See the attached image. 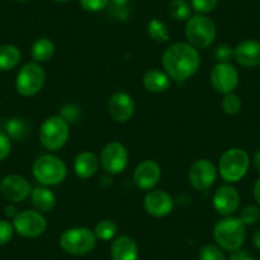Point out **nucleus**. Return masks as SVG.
<instances>
[{"mask_svg": "<svg viewBox=\"0 0 260 260\" xmlns=\"http://www.w3.org/2000/svg\"><path fill=\"white\" fill-rule=\"evenodd\" d=\"M162 65L174 81L184 82L197 74L201 68V55L187 42H175L162 54Z\"/></svg>", "mask_w": 260, "mask_h": 260, "instance_id": "f257e3e1", "label": "nucleus"}, {"mask_svg": "<svg viewBox=\"0 0 260 260\" xmlns=\"http://www.w3.org/2000/svg\"><path fill=\"white\" fill-rule=\"evenodd\" d=\"M213 237L222 250L235 251L241 249L244 245L246 239V226L239 217H224L214 224Z\"/></svg>", "mask_w": 260, "mask_h": 260, "instance_id": "f03ea898", "label": "nucleus"}, {"mask_svg": "<svg viewBox=\"0 0 260 260\" xmlns=\"http://www.w3.org/2000/svg\"><path fill=\"white\" fill-rule=\"evenodd\" d=\"M67 165L60 157L54 154H42L32 166V174L42 186H55L61 184L67 177Z\"/></svg>", "mask_w": 260, "mask_h": 260, "instance_id": "7ed1b4c3", "label": "nucleus"}, {"mask_svg": "<svg viewBox=\"0 0 260 260\" xmlns=\"http://www.w3.org/2000/svg\"><path fill=\"white\" fill-rule=\"evenodd\" d=\"M185 36L187 44L195 49H208L217 36L216 23L204 14L191 16L185 24Z\"/></svg>", "mask_w": 260, "mask_h": 260, "instance_id": "20e7f679", "label": "nucleus"}, {"mask_svg": "<svg viewBox=\"0 0 260 260\" xmlns=\"http://www.w3.org/2000/svg\"><path fill=\"white\" fill-rule=\"evenodd\" d=\"M97 237L92 230L87 227H72L62 231L59 237L60 247L67 254L74 256L87 255L96 246Z\"/></svg>", "mask_w": 260, "mask_h": 260, "instance_id": "39448f33", "label": "nucleus"}, {"mask_svg": "<svg viewBox=\"0 0 260 260\" xmlns=\"http://www.w3.org/2000/svg\"><path fill=\"white\" fill-rule=\"evenodd\" d=\"M250 167V157L241 148H230L221 156L218 162V172L229 184L239 182L246 175Z\"/></svg>", "mask_w": 260, "mask_h": 260, "instance_id": "423d86ee", "label": "nucleus"}, {"mask_svg": "<svg viewBox=\"0 0 260 260\" xmlns=\"http://www.w3.org/2000/svg\"><path fill=\"white\" fill-rule=\"evenodd\" d=\"M40 142L47 151H57L69 139V122L60 115H54L45 120L39 130Z\"/></svg>", "mask_w": 260, "mask_h": 260, "instance_id": "0eeeda50", "label": "nucleus"}, {"mask_svg": "<svg viewBox=\"0 0 260 260\" xmlns=\"http://www.w3.org/2000/svg\"><path fill=\"white\" fill-rule=\"evenodd\" d=\"M46 82V73L40 62H27L19 69L16 77V89L21 96H36L44 88Z\"/></svg>", "mask_w": 260, "mask_h": 260, "instance_id": "6e6552de", "label": "nucleus"}, {"mask_svg": "<svg viewBox=\"0 0 260 260\" xmlns=\"http://www.w3.org/2000/svg\"><path fill=\"white\" fill-rule=\"evenodd\" d=\"M14 231L26 239L40 237L47 229V222L44 214L39 211L18 212L13 218Z\"/></svg>", "mask_w": 260, "mask_h": 260, "instance_id": "1a4fd4ad", "label": "nucleus"}, {"mask_svg": "<svg viewBox=\"0 0 260 260\" xmlns=\"http://www.w3.org/2000/svg\"><path fill=\"white\" fill-rule=\"evenodd\" d=\"M129 164V153L120 142H110L101 151L100 165L110 175H119L125 171Z\"/></svg>", "mask_w": 260, "mask_h": 260, "instance_id": "9d476101", "label": "nucleus"}, {"mask_svg": "<svg viewBox=\"0 0 260 260\" xmlns=\"http://www.w3.org/2000/svg\"><path fill=\"white\" fill-rule=\"evenodd\" d=\"M217 180V167L211 159H197L189 169V182L195 190L206 191Z\"/></svg>", "mask_w": 260, "mask_h": 260, "instance_id": "9b49d317", "label": "nucleus"}, {"mask_svg": "<svg viewBox=\"0 0 260 260\" xmlns=\"http://www.w3.org/2000/svg\"><path fill=\"white\" fill-rule=\"evenodd\" d=\"M239 72L231 62H217L211 72V84L218 93H231L239 86Z\"/></svg>", "mask_w": 260, "mask_h": 260, "instance_id": "f8f14e48", "label": "nucleus"}, {"mask_svg": "<svg viewBox=\"0 0 260 260\" xmlns=\"http://www.w3.org/2000/svg\"><path fill=\"white\" fill-rule=\"evenodd\" d=\"M32 192V186L26 177L17 174L7 175L0 181V194L11 203H19L28 198Z\"/></svg>", "mask_w": 260, "mask_h": 260, "instance_id": "ddd939ff", "label": "nucleus"}, {"mask_svg": "<svg viewBox=\"0 0 260 260\" xmlns=\"http://www.w3.org/2000/svg\"><path fill=\"white\" fill-rule=\"evenodd\" d=\"M110 116L116 122H127L133 117L136 111V104L133 97L127 92L117 91L111 94L107 104Z\"/></svg>", "mask_w": 260, "mask_h": 260, "instance_id": "4468645a", "label": "nucleus"}, {"mask_svg": "<svg viewBox=\"0 0 260 260\" xmlns=\"http://www.w3.org/2000/svg\"><path fill=\"white\" fill-rule=\"evenodd\" d=\"M161 174V166L156 161L144 159L134 170L133 181L138 189L149 191L159 182Z\"/></svg>", "mask_w": 260, "mask_h": 260, "instance_id": "2eb2a0df", "label": "nucleus"}, {"mask_svg": "<svg viewBox=\"0 0 260 260\" xmlns=\"http://www.w3.org/2000/svg\"><path fill=\"white\" fill-rule=\"evenodd\" d=\"M213 208L223 217L232 216L240 207V194L232 185H222L213 195Z\"/></svg>", "mask_w": 260, "mask_h": 260, "instance_id": "dca6fc26", "label": "nucleus"}, {"mask_svg": "<svg viewBox=\"0 0 260 260\" xmlns=\"http://www.w3.org/2000/svg\"><path fill=\"white\" fill-rule=\"evenodd\" d=\"M144 209L153 217H166L174 209V199L165 190H151L147 192L143 201Z\"/></svg>", "mask_w": 260, "mask_h": 260, "instance_id": "f3484780", "label": "nucleus"}, {"mask_svg": "<svg viewBox=\"0 0 260 260\" xmlns=\"http://www.w3.org/2000/svg\"><path fill=\"white\" fill-rule=\"evenodd\" d=\"M234 59L245 68H254L260 65V41L245 40L234 49Z\"/></svg>", "mask_w": 260, "mask_h": 260, "instance_id": "a211bd4d", "label": "nucleus"}, {"mask_svg": "<svg viewBox=\"0 0 260 260\" xmlns=\"http://www.w3.org/2000/svg\"><path fill=\"white\" fill-rule=\"evenodd\" d=\"M110 254H111L112 260H138V244L133 237L121 235L112 241Z\"/></svg>", "mask_w": 260, "mask_h": 260, "instance_id": "6ab92c4d", "label": "nucleus"}, {"mask_svg": "<svg viewBox=\"0 0 260 260\" xmlns=\"http://www.w3.org/2000/svg\"><path fill=\"white\" fill-rule=\"evenodd\" d=\"M74 172L79 179H89L99 171L100 159L93 152H81L74 158Z\"/></svg>", "mask_w": 260, "mask_h": 260, "instance_id": "aec40b11", "label": "nucleus"}, {"mask_svg": "<svg viewBox=\"0 0 260 260\" xmlns=\"http://www.w3.org/2000/svg\"><path fill=\"white\" fill-rule=\"evenodd\" d=\"M143 86L151 93H162L171 86V78L166 72L151 69L143 77Z\"/></svg>", "mask_w": 260, "mask_h": 260, "instance_id": "412c9836", "label": "nucleus"}, {"mask_svg": "<svg viewBox=\"0 0 260 260\" xmlns=\"http://www.w3.org/2000/svg\"><path fill=\"white\" fill-rule=\"evenodd\" d=\"M32 204L40 212H51L56 206V195L47 186H39L32 189L31 192Z\"/></svg>", "mask_w": 260, "mask_h": 260, "instance_id": "4be33fe9", "label": "nucleus"}, {"mask_svg": "<svg viewBox=\"0 0 260 260\" xmlns=\"http://www.w3.org/2000/svg\"><path fill=\"white\" fill-rule=\"evenodd\" d=\"M22 54L14 45H2L0 46V72L12 71L21 62Z\"/></svg>", "mask_w": 260, "mask_h": 260, "instance_id": "5701e85b", "label": "nucleus"}, {"mask_svg": "<svg viewBox=\"0 0 260 260\" xmlns=\"http://www.w3.org/2000/svg\"><path fill=\"white\" fill-rule=\"evenodd\" d=\"M55 54V45L50 39L42 37V39L36 40L32 45L31 56L34 61L44 62L51 59Z\"/></svg>", "mask_w": 260, "mask_h": 260, "instance_id": "b1692460", "label": "nucleus"}, {"mask_svg": "<svg viewBox=\"0 0 260 260\" xmlns=\"http://www.w3.org/2000/svg\"><path fill=\"white\" fill-rule=\"evenodd\" d=\"M4 133L14 141H23L29 133V126L21 117H12L6 122V132Z\"/></svg>", "mask_w": 260, "mask_h": 260, "instance_id": "393cba45", "label": "nucleus"}, {"mask_svg": "<svg viewBox=\"0 0 260 260\" xmlns=\"http://www.w3.org/2000/svg\"><path fill=\"white\" fill-rule=\"evenodd\" d=\"M117 231H119V227L111 219H102L94 227L93 232L96 235L97 240H101V241H110V240H114L116 237Z\"/></svg>", "mask_w": 260, "mask_h": 260, "instance_id": "a878e982", "label": "nucleus"}, {"mask_svg": "<svg viewBox=\"0 0 260 260\" xmlns=\"http://www.w3.org/2000/svg\"><path fill=\"white\" fill-rule=\"evenodd\" d=\"M191 6L187 0H171L169 13L176 21H187L191 17Z\"/></svg>", "mask_w": 260, "mask_h": 260, "instance_id": "bb28decb", "label": "nucleus"}, {"mask_svg": "<svg viewBox=\"0 0 260 260\" xmlns=\"http://www.w3.org/2000/svg\"><path fill=\"white\" fill-rule=\"evenodd\" d=\"M147 31H148L149 37L156 42L164 44V42L169 41L170 39V31L169 28H167V26L164 22L159 21V19L157 18H153L149 21Z\"/></svg>", "mask_w": 260, "mask_h": 260, "instance_id": "cd10ccee", "label": "nucleus"}, {"mask_svg": "<svg viewBox=\"0 0 260 260\" xmlns=\"http://www.w3.org/2000/svg\"><path fill=\"white\" fill-rule=\"evenodd\" d=\"M242 102L241 99L237 96L236 93L231 92V93L224 94L223 100H222V110L224 114L227 115H236L239 114L241 110Z\"/></svg>", "mask_w": 260, "mask_h": 260, "instance_id": "c85d7f7f", "label": "nucleus"}, {"mask_svg": "<svg viewBox=\"0 0 260 260\" xmlns=\"http://www.w3.org/2000/svg\"><path fill=\"white\" fill-rule=\"evenodd\" d=\"M199 260H226V255L218 245L207 244L199 250Z\"/></svg>", "mask_w": 260, "mask_h": 260, "instance_id": "c756f323", "label": "nucleus"}, {"mask_svg": "<svg viewBox=\"0 0 260 260\" xmlns=\"http://www.w3.org/2000/svg\"><path fill=\"white\" fill-rule=\"evenodd\" d=\"M239 218L245 226H254L260 221V208L256 206H246L240 212Z\"/></svg>", "mask_w": 260, "mask_h": 260, "instance_id": "7c9ffc66", "label": "nucleus"}, {"mask_svg": "<svg viewBox=\"0 0 260 260\" xmlns=\"http://www.w3.org/2000/svg\"><path fill=\"white\" fill-rule=\"evenodd\" d=\"M218 4V0H190V6L192 11L198 14H207L214 11Z\"/></svg>", "mask_w": 260, "mask_h": 260, "instance_id": "2f4dec72", "label": "nucleus"}, {"mask_svg": "<svg viewBox=\"0 0 260 260\" xmlns=\"http://www.w3.org/2000/svg\"><path fill=\"white\" fill-rule=\"evenodd\" d=\"M14 232L16 231H14L12 222L7 221V219H0V246L11 242V240L13 239Z\"/></svg>", "mask_w": 260, "mask_h": 260, "instance_id": "473e14b6", "label": "nucleus"}, {"mask_svg": "<svg viewBox=\"0 0 260 260\" xmlns=\"http://www.w3.org/2000/svg\"><path fill=\"white\" fill-rule=\"evenodd\" d=\"M110 0H79L82 8L89 13H97L107 8Z\"/></svg>", "mask_w": 260, "mask_h": 260, "instance_id": "72a5a7b5", "label": "nucleus"}, {"mask_svg": "<svg viewBox=\"0 0 260 260\" xmlns=\"http://www.w3.org/2000/svg\"><path fill=\"white\" fill-rule=\"evenodd\" d=\"M214 57L218 60V62H230L234 57V49L227 44L218 45L214 50Z\"/></svg>", "mask_w": 260, "mask_h": 260, "instance_id": "f704fd0d", "label": "nucleus"}, {"mask_svg": "<svg viewBox=\"0 0 260 260\" xmlns=\"http://www.w3.org/2000/svg\"><path fill=\"white\" fill-rule=\"evenodd\" d=\"M12 139L4 132H0V162L4 161L11 154Z\"/></svg>", "mask_w": 260, "mask_h": 260, "instance_id": "c9c22d12", "label": "nucleus"}, {"mask_svg": "<svg viewBox=\"0 0 260 260\" xmlns=\"http://www.w3.org/2000/svg\"><path fill=\"white\" fill-rule=\"evenodd\" d=\"M229 260H255V259L249 251L239 249V250H235V251H231V254H230L229 256Z\"/></svg>", "mask_w": 260, "mask_h": 260, "instance_id": "e433bc0d", "label": "nucleus"}, {"mask_svg": "<svg viewBox=\"0 0 260 260\" xmlns=\"http://www.w3.org/2000/svg\"><path fill=\"white\" fill-rule=\"evenodd\" d=\"M252 194H254V199L257 203V206L260 207V177L255 181L254 187H252Z\"/></svg>", "mask_w": 260, "mask_h": 260, "instance_id": "4c0bfd02", "label": "nucleus"}, {"mask_svg": "<svg viewBox=\"0 0 260 260\" xmlns=\"http://www.w3.org/2000/svg\"><path fill=\"white\" fill-rule=\"evenodd\" d=\"M4 211H6L7 216L11 217V218H14V217H16L17 214H18V212H17L16 207H14L13 204H8V206H7L6 208H4Z\"/></svg>", "mask_w": 260, "mask_h": 260, "instance_id": "58836bf2", "label": "nucleus"}, {"mask_svg": "<svg viewBox=\"0 0 260 260\" xmlns=\"http://www.w3.org/2000/svg\"><path fill=\"white\" fill-rule=\"evenodd\" d=\"M252 165H254L255 170L260 174V149H257L252 156Z\"/></svg>", "mask_w": 260, "mask_h": 260, "instance_id": "ea45409f", "label": "nucleus"}, {"mask_svg": "<svg viewBox=\"0 0 260 260\" xmlns=\"http://www.w3.org/2000/svg\"><path fill=\"white\" fill-rule=\"evenodd\" d=\"M252 244H254V246L257 250H260V229L255 231V234L252 235Z\"/></svg>", "mask_w": 260, "mask_h": 260, "instance_id": "a19ab883", "label": "nucleus"}, {"mask_svg": "<svg viewBox=\"0 0 260 260\" xmlns=\"http://www.w3.org/2000/svg\"><path fill=\"white\" fill-rule=\"evenodd\" d=\"M116 6H125L129 0H112Z\"/></svg>", "mask_w": 260, "mask_h": 260, "instance_id": "79ce46f5", "label": "nucleus"}, {"mask_svg": "<svg viewBox=\"0 0 260 260\" xmlns=\"http://www.w3.org/2000/svg\"><path fill=\"white\" fill-rule=\"evenodd\" d=\"M54 2H56V3H67L69 0H54Z\"/></svg>", "mask_w": 260, "mask_h": 260, "instance_id": "37998d69", "label": "nucleus"}, {"mask_svg": "<svg viewBox=\"0 0 260 260\" xmlns=\"http://www.w3.org/2000/svg\"><path fill=\"white\" fill-rule=\"evenodd\" d=\"M16 2H18V3H23V2H26V0H16Z\"/></svg>", "mask_w": 260, "mask_h": 260, "instance_id": "c03bdc74", "label": "nucleus"}]
</instances>
